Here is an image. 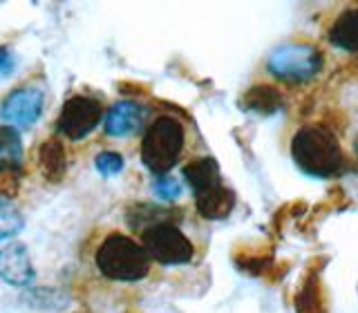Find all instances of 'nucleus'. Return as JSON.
<instances>
[{"mask_svg": "<svg viewBox=\"0 0 358 313\" xmlns=\"http://www.w3.org/2000/svg\"><path fill=\"white\" fill-rule=\"evenodd\" d=\"M193 195H195V206L199 210V215L206 219H224L235 206L233 190H229L222 182L201 188Z\"/></svg>", "mask_w": 358, "mask_h": 313, "instance_id": "1a4fd4ad", "label": "nucleus"}, {"mask_svg": "<svg viewBox=\"0 0 358 313\" xmlns=\"http://www.w3.org/2000/svg\"><path fill=\"white\" fill-rule=\"evenodd\" d=\"M45 92L41 87L25 85L14 89L0 105V117L14 130H27L36 123L43 115Z\"/></svg>", "mask_w": 358, "mask_h": 313, "instance_id": "0eeeda50", "label": "nucleus"}, {"mask_svg": "<svg viewBox=\"0 0 358 313\" xmlns=\"http://www.w3.org/2000/svg\"><path fill=\"white\" fill-rule=\"evenodd\" d=\"M22 226H25L22 212L7 197L0 195V240L14 238V235L22 231Z\"/></svg>", "mask_w": 358, "mask_h": 313, "instance_id": "dca6fc26", "label": "nucleus"}, {"mask_svg": "<svg viewBox=\"0 0 358 313\" xmlns=\"http://www.w3.org/2000/svg\"><path fill=\"white\" fill-rule=\"evenodd\" d=\"M322 67V52L313 45L291 43L268 56V72L280 81L302 83L313 78Z\"/></svg>", "mask_w": 358, "mask_h": 313, "instance_id": "39448f33", "label": "nucleus"}, {"mask_svg": "<svg viewBox=\"0 0 358 313\" xmlns=\"http://www.w3.org/2000/svg\"><path fill=\"white\" fill-rule=\"evenodd\" d=\"M141 246L152 260L166 266L188 264L195 257L193 242L171 221H157L152 226L143 228Z\"/></svg>", "mask_w": 358, "mask_h": 313, "instance_id": "20e7f679", "label": "nucleus"}, {"mask_svg": "<svg viewBox=\"0 0 358 313\" xmlns=\"http://www.w3.org/2000/svg\"><path fill=\"white\" fill-rule=\"evenodd\" d=\"M38 168H41V173L45 175V179H50V182H61L63 175H65V168H67L65 150H63L61 141L50 139V141H45L41 145Z\"/></svg>", "mask_w": 358, "mask_h": 313, "instance_id": "ddd939ff", "label": "nucleus"}, {"mask_svg": "<svg viewBox=\"0 0 358 313\" xmlns=\"http://www.w3.org/2000/svg\"><path fill=\"white\" fill-rule=\"evenodd\" d=\"M155 195L164 201H173L182 195V186H179V182L173 177H159L155 184Z\"/></svg>", "mask_w": 358, "mask_h": 313, "instance_id": "6ab92c4d", "label": "nucleus"}, {"mask_svg": "<svg viewBox=\"0 0 358 313\" xmlns=\"http://www.w3.org/2000/svg\"><path fill=\"white\" fill-rule=\"evenodd\" d=\"M101 119H103V105L94 96L74 94L65 101L59 119H56V130L65 134L67 139L81 141L92 132Z\"/></svg>", "mask_w": 358, "mask_h": 313, "instance_id": "423d86ee", "label": "nucleus"}, {"mask_svg": "<svg viewBox=\"0 0 358 313\" xmlns=\"http://www.w3.org/2000/svg\"><path fill=\"white\" fill-rule=\"evenodd\" d=\"M356 152H358V141H356Z\"/></svg>", "mask_w": 358, "mask_h": 313, "instance_id": "412c9836", "label": "nucleus"}, {"mask_svg": "<svg viewBox=\"0 0 358 313\" xmlns=\"http://www.w3.org/2000/svg\"><path fill=\"white\" fill-rule=\"evenodd\" d=\"M329 41L336 48L345 52H356L358 50V7L345 9L343 14L334 20L329 29Z\"/></svg>", "mask_w": 358, "mask_h": 313, "instance_id": "9b49d317", "label": "nucleus"}, {"mask_svg": "<svg viewBox=\"0 0 358 313\" xmlns=\"http://www.w3.org/2000/svg\"><path fill=\"white\" fill-rule=\"evenodd\" d=\"M282 103V96L275 87H268V85H257L251 87L249 92L244 96V105L253 110V112H264V115H271L275 112Z\"/></svg>", "mask_w": 358, "mask_h": 313, "instance_id": "2eb2a0df", "label": "nucleus"}, {"mask_svg": "<svg viewBox=\"0 0 358 313\" xmlns=\"http://www.w3.org/2000/svg\"><path fill=\"white\" fill-rule=\"evenodd\" d=\"M22 168V141L14 128L0 126V175H14Z\"/></svg>", "mask_w": 358, "mask_h": 313, "instance_id": "f8f14e48", "label": "nucleus"}, {"mask_svg": "<svg viewBox=\"0 0 358 313\" xmlns=\"http://www.w3.org/2000/svg\"><path fill=\"white\" fill-rule=\"evenodd\" d=\"M96 170L99 175H103V177H115L123 170V156L119 152H112V150H106V152H101L96 156Z\"/></svg>", "mask_w": 358, "mask_h": 313, "instance_id": "a211bd4d", "label": "nucleus"}, {"mask_svg": "<svg viewBox=\"0 0 358 313\" xmlns=\"http://www.w3.org/2000/svg\"><path fill=\"white\" fill-rule=\"evenodd\" d=\"M0 277L11 286H27L34 279V266L22 244H9L0 251Z\"/></svg>", "mask_w": 358, "mask_h": 313, "instance_id": "6e6552de", "label": "nucleus"}, {"mask_svg": "<svg viewBox=\"0 0 358 313\" xmlns=\"http://www.w3.org/2000/svg\"><path fill=\"white\" fill-rule=\"evenodd\" d=\"M291 156L296 166L309 177L327 179L338 175L343 168V148L336 132L327 126H311L300 128L291 141Z\"/></svg>", "mask_w": 358, "mask_h": 313, "instance_id": "f257e3e1", "label": "nucleus"}, {"mask_svg": "<svg viewBox=\"0 0 358 313\" xmlns=\"http://www.w3.org/2000/svg\"><path fill=\"white\" fill-rule=\"evenodd\" d=\"M296 311L298 313H324L322 300H320V289H318V275L311 273L307 282L302 284L298 300H296Z\"/></svg>", "mask_w": 358, "mask_h": 313, "instance_id": "f3484780", "label": "nucleus"}, {"mask_svg": "<svg viewBox=\"0 0 358 313\" xmlns=\"http://www.w3.org/2000/svg\"><path fill=\"white\" fill-rule=\"evenodd\" d=\"M143 121V108L134 101H119L106 115V134L110 137H128L134 130H139Z\"/></svg>", "mask_w": 358, "mask_h": 313, "instance_id": "9d476101", "label": "nucleus"}, {"mask_svg": "<svg viewBox=\"0 0 358 313\" xmlns=\"http://www.w3.org/2000/svg\"><path fill=\"white\" fill-rule=\"evenodd\" d=\"M184 179L188 182L190 190L197 193V190L206 188L210 184L222 182L220 166H217L215 159H210V156H204V159H195V161H190L184 168Z\"/></svg>", "mask_w": 358, "mask_h": 313, "instance_id": "4468645a", "label": "nucleus"}, {"mask_svg": "<svg viewBox=\"0 0 358 313\" xmlns=\"http://www.w3.org/2000/svg\"><path fill=\"white\" fill-rule=\"evenodd\" d=\"M96 266L108 279L137 282L150 273V255L128 235L112 233L99 246Z\"/></svg>", "mask_w": 358, "mask_h": 313, "instance_id": "f03ea898", "label": "nucleus"}, {"mask_svg": "<svg viewBox=\"0 0 358 313\" xmlns=\"http://www.w3.org/2000/svg\"><path fill=\"white\" fill-rule=\"evenodd\" d=\"M16 70V59L7 48H0V76H9Z\"/></svg>", "mask_w": 358, "mask_h": 313, "instance_id": "aec40b11", "label": "nucleus"}, {"mask_svg": "<svg viewBox=\"0 0 358 313\" xmlns=\"http://www.w3.org/2000/svg\"><path fill=\"white\" fill-rule=\"evenodd\" d=\"M186 132L175 117H159L141 143V161L155 175H166L184 152Z\"/></svg>", "mask_w": 358, "mask_h": 313, "instance_id": "7ed1b4c3", "label": "nucleus"}]
</instances>
